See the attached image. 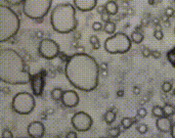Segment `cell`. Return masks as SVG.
<instances>
[{"label": "cell", "mask_w": 175, "mask_h": 138, "mask_svg": "<svg viewBox=\"0 0 175 138\" xmlns=\"http://www.w3.org/2000/svg\"><path fill=\"white\" fill-rule=\"evenodd\" d=\"M173 51H174V52H175V47H174V48H173Z\"/></svg>", "instance_id": "f6af8a7d"}, {"label": "cell", "mask_w": 175, "mask_h": 138, "mask_svg": "<svg viewBox=\"0 0 175 138\" xmlns=\"http://www.w3.org/2000/svg\"><path fill=\"white\" fill-rule=\"evenodd\" d=\"M148 127L146 125H145V124H141V125H139L137 127V131L140 134H145L148 132Z\"/></svg>", "instance_id": "f546056e"}, {"label": "cell", "mask_w": 175, "mask_h": 138, "mask_svg": "<svg viewBox=\"0 0 175 138\" xmlns=\"http://www.w3.org/2000/svg\"><path fill=\"white\" fill-rule=\"evenodd\" d=\"M154 37L159 41L162 40L163 38H164V34H163L162 30H161V29H157V30L154 32Z\"/></svg>", "instance_id": "83f0119b"}, {"label": "cell", "mask_w": 175, "mask_h": 138, "mask_svg": "<svg viewBox=\"0 0 175 138\" xmlns=\"http://www.w3.org/2000/svg\"><path fill=\"white\" fill-rule=\"evenodd\" d=\"M103 119H105V123L111 125V124L116 120V112H114L113 110H108V112L105 114V116H103Z\"/></svg>", "instance_id": "2e32d148"}, {"label": "cell", "mask_w": 175, "mask_h": 138, "mask_svg": "<svg viewBox=\"0 0 175 138\" xmlns=\"http://www.w3.org/2000/svg\"><path fill=\"white\" fill-rule=\"evenodd\" d=\"M162 90L164 91L165 93L170 92L172 90V83L170 82H164L162 85Z\"/></svg>", "instance_id": "484cf974"}, {"label": "cell", "mask_w": 175, "mask_h": 138, "mask_svg": "<svg viewBox=\"0 0 175 138\" xmlns=\"http://www.w3.org/2000/svg\"><path fill=\"white\" fill-rule=\"evenodd\" d=\"M105 5H103V6H98L97 7V13H103V11H105Z\"/></svg>", "instance_id": "b9f144b4"}, {"label": "cell", "mask_w": 175, "mask_h": 138, "mask_svg": "<svg viewBox=\"0 0 175 138\" xmlns=\"http://www.w3.org/2000/svg\"><path fill=\"white\" fill-rule=\"evenodd\" d=\"M76 9L75 5L69 2L56 5L50 15V24L53 30L60 34L74 32L78 26Z\"/></svg>", "instance_id": "3957f363"}, {"label": "cell", "mask_w": 175, "mask_h": 138, "mask_svg": "<svg viewBox=\"0 0 175 138\" xmlns=\"http://www.w3.org/2000/svg\"><path fill=\"white\" fill-rule=\"evenodd\" d=\"M117 94H118V96H119V97H122V96L124 95V91H123V90H119L117 92Z\"/></svg>", "instance_id": "7bdbcfd3"}, {"label": "cell", "mask_w": 175, "mask_h": 138, "mask_svg": "<svg viewBox=\"0 0 175 138\" xmlns=\"http://www.w3.org/2000/svg\"><path fill=\"white\" fill-rule=\"evenodd\" d=\"M108 133L110 137H118V136L120 135L121 131H120V128H118V127H113V128L109 129Z\"/></svg>", "instance_id": "cb8c5ba5"}, {"label": "cell", "mask_w": 175, "mask_h": 138, "mask_svg": "<svg viewBox=\"0 0 175 138\" xmlns=\"http://www.w3.org/2000/svg\"><path fill=\"white\" fill-rule=\"evenodd\" d=\"M52 0H25L23 3V13L27 18L41 20L49 13Z\"/></svg>", "instance_id": "5b68a950"}, {"label": "cell", "mask_w": 175, "mask_h": 138, "mask_svg": "<svg viewBox=\"0 0 175 138\" xmlns=\"http://www.w3.org/2000/svg\"><path fill=\"white\" fill-rule=\"evenodd\" d=\"M74 5L78 10L86 13L96 7L97 0H74Z\"/></svg>", "instance_id": "5bb4252c"}, {"label": "cell", "mask_w": 175, "mask_h": 138, "mask_svg": "<svg viewBox=\"0 0 175 138\" xmlns=\"http://www.w3.org/2000/svg\"><path fill=\"white\" fill-rule=\"evenodd\" d=\"M92 29L94 31H100L103 29V25H101V23H99V22H94V23L92 24Z\"/></svg>", "instance_id": "d6a6232c"}, {"label": "cell", "mask_w": 175, "mask_h": 138, "mask_svg": "<svg viewBox=\"0 0 175 138\" xmlns=\"http://www.w3.org/2000/svg\"><path fill=\"white\" fill-rule=\"evenodd\" d=\"M105 11L110 13L111 15H115L118 13L119 7H118V4L115 0H109L108 2L105 4Z\"/></svg>", "instance_id": "9a60e30c"}, {"label": "cell", "mask_w": 175, "mask_h": 138, "mask_svg": "<svg viewBox=\"0 0 175 138\" xmlns=\"http://www.w3.org/2000/svg\"><path fill=\"white\" fill-rule=\"evenodd\" d=\"M27 133L31 138H41L44 136L45 127L40 121H35L28 125Z\"/></svg>", "instance_id": "8fae6325"}, {"label": "cell", "mask_w": 175, "mask_h": 138, "mask_svg": "<svg viewBox=\"0 0 175 138\" xmlns=\"http://www.w3.org/2000/svg\"><path fill=\"white\" fill-rule=\"evenodd\" d=\"M173 94H174V95H175V90H174V92H173Z\"/></svg>", "instance_id": "bcb514c9"}, {"label": "cell", "mask_w": 175, "mask_h": 138, "mask_svg": "<svg viewBox=\"0 0 175 138\" xmlns=\"http://www.w3.org/2000/svg\"><path fill=\"white\" fill-rule=\"evenodd\" d=\"M132 40L125 33H116L105 41V49L111 54H123L131 49Z\"/></svg>", "instance_id": "8992f818"}, {"label": "cell", "mask_w": 175, "mask_h": 138, "mask_svg": "<svg viewBox=\"0 0 175 138\" xmlns=\"http://www.w3.org/2000/svg\"><path fill=\"white\" fill-rule=\"evenodd\" d=\"M167 58H168V60L170 61L171 65H172L173 67L175 68V52L173 51V49H171V50L168 51V53H167Z\"/></svg>", "instance_id": "d4e9b609"}, {"label": "cell", "mask_w": 175, "mask_h": 138, "mask_svg": "<svg viewBox=\"0 0 175 138\" xmlns=\"http://www.w3.org/2000/svg\"><path fill=\"white\" fill-rule=\"evenodd\" d=\"M84 52H85L84 47H82V46H78L77 49H76V53H84Z\"/></svg>", "instance_id": "ab89813d"}, {"label": "cell", "mask_w": 175, "mask_h": 138, "mask_svg": "<svg viewBox=\"0 0 175 138\" xmlns=\"http://www.w3.org/2000/svg\"><path fill=\"white\" fill-rule=\"evenodd\" d=\"M131 40H132V42L135 43V44H140L143 40V33L139 32L138 30L134 31V32L131 34Z\"/></svg>", "instance_id": "e0dca14e"}, {"label": "cell", "mask_w": 175, "mask_h": 138, "mask_svg": "<svg viewBox=\"0 0 175 138\" xmlns=\"http://www.w3.org/2000/svg\"><path fill=\"white\" fill-rule=\"evenodd\" d=\"M101 72V74H103V77H105V76H108V72H107V70L105 71H100Z\"/></svg>", "instance_id": "ee69618b"}, {"label": "cell", "mask_w": 175, "mask_h": 138, "mask_svg": "<svg viewBox=\"0 0 175 138\" xmlns=\"http://www.w3.org/2000/svg\"><path fill=\"white\" fill-rule=\"evenodd\" d=\"M174 34H175V29H174Z\"/></svg>", "instance_id": "7dc6e473"}, {"label": "cell", "mask_w": 175, "mask_h": 138, "mask_svg": "<svg viewBox=\"0 0 175 138\" xmlns=\"http://www.w3.org/2000/svg\"><path fill=\"white\" fill-rule=\"evenodd\" d=\"M146 114H148V112H146V110H145V108H140L137 110L138 118H145V117H146Z\"/></svg>", "instance_id": "4dcf8cb0"}, {"label": "cell", "mask_w": 175, "mask_h": 138, "mask_svg": "<svg viewBox=\"0 0 175 138\" xmlns=\"http://www.w3.org/2000/svg\"><path fill=\"white\" fill-rule=\"evenodd\" d=\"M163 110H164V116H167V117H170V116L174 115V110L175 108L169 103H166L165 106H163Z\"/></svg>", "instance_id": "ffe728a7"}, {"label": "cell", "mask_w": 175, "mask_h": 138, "mask_svg": "<svg viewBox=\"0 0 175 138\" xmlns=\"http://www.w3.org/2000/svg\"><path fill=\"white\" fill-rule=\"evenodd\" d=\"M66 137L67 138H77V133L74 132V131H71V132H69V133L66 135Z\"/></svg>", "instance_id": "d590c367"}, {"label": "cell", "mask_w": 175, "mask_h": 138, "mask_svg": "<svg viewBox=\"0 0 175 138\" xmlns=\"http://www.w3.org/2000/svg\"><path fill=\"white\" fill-rule=\"evenodd\" d=\"M13 134L10 130L4 129L2 131V138H13Z\"/></svg>", "instance_id": "1f68e13d"}, {"label": "cell", "mask_w": 175, "mask_h": 138, "mask_svg": "<svg viewBox=\"0 0 175 138\" xmlns=\"http://www.w3.org/2000/svg\"><path fill=\"white\" fill-rule=\"evenodd\" d=\"M51 97H52L53 100L55 101H58V100H62V97H63V94H64V91L60 89V88H54L52 91H51Z\"/></svg>", "instance_id": "d6986e66"}, {"label": "cell", "mask_w": 175, "mask_h": 138, "mask_svg": "<svg viewBox=\"0 0 175 138\" xmlns=\"http://www.w3.org/2000/svg\"><path fill=\"white\" fill-rule=\"evenodd\" d=\"M89 41H90V43L92 44L93 49H95V50H97V49H99V47H100V43H99V40H98V37H97V36H95V35L90 36Z\"/></svg>", "instance_id": "7402d4cb"}, {"label": "cell", "mask_w": 175, "mask_h": 138, "mask_svg": "<svg viewBox=\"0 0 175 138\" xmlns=\"http://www.w3.org/2000/svg\"><path fill=\"white\" fill-rule=\"evenodd\" d=\"M36 101L34 94L29 92H19L17 93L11 101V108L15 113L19 115H29L34 110Z\"/></svg>", "instance_id": "52a82bcc"}, {"label": "cell", "mask_w": 175, "mask_h": 138, "mask_svg": "<svg viewBox=\"0 0 175 138\" xmlns=\"http://www.w3.org/2000/svg\"><path fill=\"white\" fill-rule=\"evenodd\" d=\"M25 0H5V2L7 3L8 5H11V6H18L24 3Z\"/></svg>", "instance_id": "4316f807"}, {"label": "cell", "mask_w": 175, "mask_h": 138, "mask_svg": "<svg viewBox=\"0 0 175 138\" xmlns=\"http://www.w3.org/2000/svg\"><path fill=\"white\" fill-rule=\"evenodd\" d=\"M152 56H154V57H155V58H160V57H161V53H160V51H158V50L152 51Z\"/></svg>", "instance_id": "8d00e7d4"}, {"label": "cell", "mask_w": 175, "mask_h": 138, "mask_svg": "<svg viewBox=\"0 0 175 138\" xmlns=\"http://www.w3.org/2000/svg\"><path fill=\"white\" fill-rule=\"evenodd\" d=\"M133 124H134L133 118H123L121 121V125L124 129H129Z\"/></svg>", "instance_id": "44dd1931"}, {"label": "cell", "mask_w": 175, "mask_h": 138, "mask_svg": "<svg viewBox=\"0 0 175 138\" xmlns=\"http://www.w3.org/2000/svg\"><path fill=\"white\" fill-rule=\"evenodd\" d=\"M71 124L79 132H87L92 127V118L85 112H78L72 117Z\"/></svg>", "instance_id": "9c48e42d"}, {"label": "cell", "mask_w": 175, "mask_h": 138, "mask_svg": "<svg viewBox=\"0 0 175 138\" xmlns=\"http://www.w3.org/2000/svg\"><path fill=\"white\" fill-rule=\"evenodd\" d=\"M99 73L100 69L96 60L85 52L72 55L66 63L65 75L68 81L76 89L84 92L96 89Z\"/></svg>", "instance_id": "6da1fadb"}, {"label": "cell", "mask_w": 175, "mask_h": 138, "mask_svg": "<svg viewBox=\"0 0 175 138\" xmlns=\"http://www.w3.org/2000/svg\"><path fill=\"white\" fill-rule=\"evenodd\" d=\"M143 55L145 56V57H148V56L152 55V51H150L148 48H145V49L143 50Z\"/></svg>", "instance_id": "e575fe53"}, {"label": "cell", "mask_w": 175, "mask_h": 138, "mask_svg": "<svg viewBox=\"0 0 175 138\" xmlns=\"http://www.w3.org/2000/svg\"><path fill=\"white\" fill-rule=\"evenodd\" d=\"M103 29H105V32L107 33V34L113 35V34H115L116 24L114 23V22H112V20H109V22H107V23H105Z\"/></svg>", "instance_id": "ac0fdd59"}, {"label": "cell", "mask_w": 175, "mask_h": 138, "mask_svg": "<svg viewBox=\"0 0 175 138\" xmlns=\"http://www.w3.org/2000/svg\"><path fill=\"white\" fill-rule=\"evenodd\" d=\"M165 13L167 17H172V15H174V9H173L172 7H167L165 10Z\"/></svg>", "instance_id": "836d02e7"}, {"label": "cell", "mask_w": 175, "mask_h": 138, "mask_svg": "<svg viewBox=\"0 0 175 138\" xmlns=\"http://www.w3.org/2000/svg\"><path fill=\"white\" fill-rule=\"evenodd\" d=\"M100 18H101V20H103V22L107 23V22L111 20V15L109 13H107V11L105 10L103 13H100Z\"/></svg>", "instance_id": "f1b7e54d"}, {"label": "cell", "mask_w": 175, "mask_h": 138, "mask_svg": "<svg viewBox=\"0 0 175 138\" xmlns=\"http://www.w3.org/2000/svg\"><path fill=\"white\" fill-rule=\"evenodd\" d=\"M38 52H39L41 57L47 60H51L60 56V46L55 41H53L52 39L45 38V39H42L39 43Z\"/></svg>", "instance_id": "ba28073f"}, {"label": "cell", "mask_w": 175, "mask_h": 138, "mask_svg": "<svg viewBox=\"0 0 175 138\" xmlns=\"http://www.w3.org/2000/svg\"><path fill=\"white\" fill-rule=\"evenodd\" d=\"M20 27V18L15 10L7 5H0V42L3 43L15 37Z\"/></svg>", "instance_id": "277c9868"}, {"label": "cell", "mask_w": 175, "mask_h": 138, "mask_svg": "<svg viewBox=\"0 0 175 138\" xmlns=\"http://www.w3.org/2000/svg\"><path fill=\"white\" fill-rule=\"evenodd\" d=\"M171 136H172L173 138H175V122L173 123V126H172V129H171Z\"/></svg>", "instance_id": "60d3db41"}, {"label": "cell", "mask_w": 175, "mask_h": 138, "mask_svg": "<svg viewBox=\"0 0 175 138\" xmlns=\"http://www.w3.org/2000/svg\"><path fill=\"white\" fill-rule=\"evenodd\" d=\"M99 69L100 71H105V70H108V63H101L99 65Z\"/></svg>", "instance_id": "74e56055"}, {"label": "cell", "mask_w": 175, "mask_h": 138, "mask_svg": "<svg viewBox=\"0 0 175 138\" xmlns=\"http://www.w3.org/2000/svg\"><path fill=\"white\" fill-rule=\"evenodd\" d=\"M152 113H153V116H154V117H156V118H160V117L164 116V110H163V108H161V106H153Z\"/></svg>", "instance_id": "603a6c76"}, {"label": "cell", "mask_w": 175, "mask_h": 138, "mask_svg": "<svg viewBox=\"0 0 175 138\" xmlns=\"http://www.w3.org/2000/svg\"><path fill=\"white\" fill-rule=\"evenodd\" d=\"M133 93H134L135 95H138L140 93V88H139V86H134L133 87Z\"/></svg>", "instance_id": "f35d334b"}, {"label": "cell", "mask_w": 175, "mask_h": 138, "mask_svg": "<svg viewBox=\"0 0 175 138\" xmlns=\"http://www.w3.org/2000/svg\"><path fill=\"white\" fill-rule=\"evenodd\" d=\"M174 114H175V110H174Z\"/></svg>", "instance_id": "c3c4849f"}, {"label": "cell", "mask_w": 175, "mask_h": 138, "mask_svg": "<svg viewBox=\"0 0 175 138\" xmlns=\"http://www.w3.org/2000/svg\"><path fill=\"white\" fill-rule=\"evenodd\" d=\"M26 60L11 48L0 50V80L8 85H25L31 82L32 76Z\"/></svg>", "instance_id": "7a4b0ae2"}, {"label": "cell", "mask_w": 175, "mask_h": 138, "mask_svg": "<svg viewBox=\"0 0 175 138\" xmlns=\"http://www.w3.org/2000/svg\"><path fill=\"white\" fill-rule=\"evenodd\" d=\"M44 76L38 74V75H34L31 79V89H32L33 94L35 96L42 95L43 90H44Z\"/></svg>", "instance_id": "7c38bea8"}, {"label": "cell", "mask_w": 175, "mask_h": 138, "mask_svg": "<svg viewBox=\"0 0 175 138\" xmlns=\"http://www.w3.org/2000/svg\"><path fill=\"white\" fill-rule=\"evenodd\" d=\"M79 95L78 93L74 90H67L64 91L63 97H62V102H63V106L66 108H76V106L79 104Z\"/></svg>", "instance_id": "30bf717a"}, {"label": "cell", "mask_w": 175, "mask_h": 138, "mask_svg": "<svg viewBox=\"0 0 175 138\" xmlns=\"http://www.w3.org/2000/svg\"><path fill=\"white\" fill-rule=\"evenodd\" d=\"M156 126H157L158 130L163 133H168V132H171V129H172V121L169 117L167 116H162L160 118H158L156 120Z\"/></svg>", "instance_id": "4fadbf2b"}]
</instances>
